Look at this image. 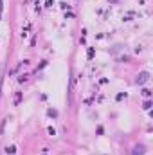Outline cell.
<instances>
[{"label": "cell", "mask_w": 153, "mask_h": 155, "mask_svg": "<svg viewBox=\"0 0 153 155\" xmlns=\"http://www.w3.org/2000/svg\"><path fill=\"white\" fill-rule=\"evenodd\" d=\"M146 153V146L144 144H137V146L132 150V155H144Z\"/></svg>", "instance_id": "1"}, {"label": "cell", "mask_w": 153, "mask_h": 155, "mask_svg": "<svg viewBox=\"0 0 153 155\" xmlns=\"http://www.w3.org/2000/svg\"><path fill=\"white\" fill-rule=\"evenodd\" d=\"M148 79H149V74L148 72H141V74H139V78H137V83H139V85H144Z\"/></svg>", "instance_id": "2"}, {"label": "cell", "mask_w": 153, "mask_h": 155, "mask_svg": "<svg viewBox=\"0 0 153 155\" xmlns=\"http://www.w3.org/2000/svg\"><path fill=\"white\" fill-rule=\"evenodd\" d=\"M15 151H16V146H7V148H5V153H15Z\"/></svg>", "instance_id": "3"}, {"label": "cell", "mask_w": 153, "mask_h": 155, "mask_svg": "<svg viewBox=\"0 0 153 155\" xmlns=\"http://www.w3.org/2000/svg\"><path fill=\"white\" fill-rule=\"evenodd\" d=\"M142 94H144V96H146V98H149V96H151V92H149V90H148V88H144V90H142Z\"/></svg>", "instance_id": "4"}, {"label": "cell", "mask_w": 153, "mask_h": 155, "mask_svg": "<svg viewBox=\"0 0 153 155\" xmlns=\"http://www.w3.org/2000/svg\"><path fill=\"white\" fill-rule=\"evenodd\" d=\"M149 108H151V103L146 101V103H144V110H149Z\"/></svg>", "instance_id": "5"}, {"label": "cell", "mask_w": 153, "mask_h": 155, "mask_svg": "<svg viewBox=\"0 0 153 155\" xmlns=\"http://www.w3.org/2000/svg\"><path fill=\"white\" fill-rule=\"evenodd\" d=\"M5 121H7V119H4V121L0 123V134H2V130H4V126H5Z\"/></svg>", "instance_id": "6"}, {"label": "cell", "mask_w": 153, "mask_h": 155, "mask_svg": "<svg viewBox=\"0 0 153 155\" xmlns=\"http://www.w3.org/2000/svg\"><path fill=\"white\" fill-rule=\"evenodd\" d=\"M87 56H88V60H90V58H94V49H88V54H87Z\"/></svg>", "instance_id": "7"}, {"label": "cell", "mask_w": 153, "mask_h": 155, "mask_svg": "<svg viewBox=\"0 0 153 155\" xmlns=\"http://www.w3.org/2000/svg\"><path fill=\"white\" fill-rule=\"evenodd\" d=\"M49 115H52V117H56V115H58V112H56V110H49Z\"/></svg>", "instance_id": "8"}, {"label": "cell", "mask_w": 153, "mask_h": 155, "mask_svg": "<svg viewBox=\"0 0 153 155\" xmlns=\"http://www.w3.org/2000/svg\"><path fill=\"white\" fill-rule=\"evenodd\" d=\"M2 4H4V2H2V0H0V13H2V9H4V5H2Z\"/></svg>", "instance_id": "9"}]
</instances>
